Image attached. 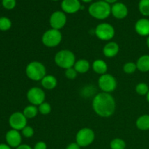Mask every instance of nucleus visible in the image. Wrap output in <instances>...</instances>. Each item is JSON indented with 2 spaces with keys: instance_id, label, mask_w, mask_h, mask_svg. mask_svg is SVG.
I'll list each match as a JSON object with an SVG mask.
<instances>
[{
  "instance_id": "1",
  "label": "nucleus",
  "mask_w": 149,
  "mask_h": 149,
  "mask_svg": "<svg viewBox=\"0 0 149 149\" xmlns=\"http://www.w3.org/2000/svg\"><path fill=\"white\" fill-rule=\"evenodd\" d=\"M93 108L98 116L109 117L114 113L116 102L111 95L103 92L96 95L93 98Z\"/></svg>"
},
{
  "instance_id": "2",
  "label": "nucleus",
  "mask_w": 149,
  "mask_h": 149,
  "mask_svg": "<svg viewBox=\"0 0 149 149\" xmlns=\"http://www.w3.org/2000/svg\"><path fill=\"white\" fill-rule=\"evenodd\" d=\"M88 11L92 17L98 20H104L111 13V7L105 1H99L93 3L89 7Z\"/></svg>"
},
{
  "instance_id": "3",
  "label": "nucleus",
  "mask_w": 149,
  "mask_h": 149,
  "mask_svg": "<svg viewBox=\"0 0 149 149\" xmlns=\"http://www.w3.org/2000/svg\"><path fill=\"white\" fill-rule=\"evenodd\" d=\"M55 62L57 65L65 69L72 68L76 63L75 55L71 51L63 49L59 51L55 56Z\"/></svg>"
},
{
  "instance_id": "4",
  "label": "nucleus",
  "mask_w": 149,
  "mask_h": 149,
  "mask_svg": "<svg viewBox=\"0 0 149 149\" xmlns=\"http://www.w3.org/2000/svg\"><path fill=\"white\" fill-rule=\"evenodd\" d=\"M26 73L30 79L39 81L46 76V68L42 63L33 61L28 64L26 68Z\"/></svg>"
},
{
  "instance_id": "5",
  "label": "nucleus",
  "mask_w": 149,
  "mask_h": 149,
  "mask_svg": "<svg viewBox=\"0 0 149 149\" xmlns=\"http://www.w3.org/2000/svg\"><path fill=\"white\" fill-rule=\"evenodd\" d=\"M44 45L48 47H55L61 43L62 40V34L57 29H49L45 32L42 38Z\"/></svg>"
},
{
  "instance_id": "6",
  "label": "nucleus",
  "mask_w": 149,
  "mask_h": 149,
  "mask_svg": "<svg viewBox=\"0 0 149 149\" xmlns=\"http://www.w3.org/2000/svg\"><path fill=\"white\" fill-rule=\"evenodd\" d=\"M95 139V133L93 130L84 127L80 130L77 134V143L81 147H85L90 145Z\"/></svg>"
},
{
  "instance_id": "7",
  "label": "nucleus",
  "mask_w": 149,
  "mask_h": 149,
  "mask_svg": "<svg viewBox=\"0 0 149 149\" xmlns=\"http://www.w3.org/2000/svg\"><path fill=\"white\" fill-rule=\"evenodd\" d=\"M114 29L109 23H100L95 29V35L101 40H111L114 36Z\"/></svg>"
},
{
  "instance_id": "8",
  "label": "nucleus",
  "mask_w": 149,
  "mask_h": 149,
  "mask_svg": "<svg viewBox=\"0 0 149 149\" xmlns=\"http://www.w3.org/2000/svg\"><path fill=\"white\" fill-rule=\"evenodd\" d=\"M98 85L104 93H111L116 88V80L111 74H103L98 79Z\"/></svg>"
},
{
  "instance_id": "9",
  "label": "nucleus",
  "mask_w": 149,
  "mask_h": 149,
  "mask_svg": "<svg viewBox=\"0 0 149 149\" xmlns=\"http://www.w3.org/2000/svg\"><path fill=\"white\" fill-rule=\"evenodd\" d=\"M27 99L33 106H39L45 101V93L39 87H32L28 91Z\"/></svg>"
},
{
  "instance_id": "10",
  "label": "nucleus",
  "mask_w": 149,
  "mask_h": 149,
  "mask_svg": "<svg viewBox=\"0 0 149 149\" xmlns=\"http://www.w3.org/2000/svg\"><path fill=\"white\" fill-rule=\"evenodd\" d=\"M9 124L13 130H20L26 127L27 124V118L24 116L23 113L15 112L10 116Z\"/></svg>"
},
{
  "instance_id": "11",
  "label": "nucleus",
  "mask_w": 149,
  "mask_h": 149,
  "mask_svg": "<svg viewBox=\"0 0 149 149\" xmlns=\"http://www.w3.org/2000/svg\"><path fill=\"white\" fill-rule=\"evenodd\" d=\"M66 16L62 11H55L51 15L49 18V24L53 29H59L63 28L66 23Z\"/></svg>"
},
{
  "instance_id": "12",
  "label": "nucleus",
  "mask_w": 149,
  "mask_h": 149,
  "mask_svg": "<svg viewBox=\"0 0 149 149\" xmlns=\"http://www.w3.org/2000/svg\"><path fill=\"white\" fill-rule=\"evenodd\" d=\"M5 139L7 145L13 148H17L21 143V135L18 130H10L6 133Z\"/></svg>"
},
{
  "instance_id": "13",
  "label": "nucleus",
  "mask_w": 149,
  "mask_h": 149,
  "mask_svg": "<svg viewBox=\"0 0 149 149\" xmlns=\"http://www.w3.org/2000/svg\"><path fill=\"white\" fill-rule=\"evenodd\" d=\"M61 8L65 13L73 14L80 10L81 4L79 0H63L61 3Z\"/></svg>"
},
{
  "instance_id": "14",
  "label": "nucleus",
  "mask_w": 149,
  "mask_h": 149,
  "mask_svg": "<svg viewBox=\"0 0 149 149\" xmlns=\"http://www.w3.org/2000/svg\"><path fill=\"white\" fill-rule=\"evenodd\" d=\"M111 13L117 19H123L128 14V9L123 3H115L111 7Z\"/></svg>"
},
{
  "instance_id": "15",
  "label": "nucleus",
  "mask_w": 149,
  "mask_h": 149,
  "mask_svg": "<svg viewBox=\"0 0 149 149\" xmlns=\"http://www.w3.org/2000/svg\"><path fill=\"white\" fill-rule=\"evenodd\" d=\"M135 31L140 36H149V20L146 18H141L136 22L135 26Z\"/></svg>"
},
{
  "instance_id": "16",
  "label": "nucleus",
  "mask_w": 149,
  "mask_h": 149,
  "mask_svg": "<svg viewBox=\"0 0 149 149\" xmlns=\"http://www.w3.org/2000/svg\"><path fill=\"white\" fill-rule=\"evenodd\" d=\"M119 50V47L117 43L113 42H111L106 45L103 48V54L107 58H113L116 56Z\"/></svg>"
},
{
  "instance_id": "17",
  "label": "nucleus",
  "mask_w": 149,
  "mask_h": 149,
  "mask_svg": "<svg viewBox=\"0 0 149 149\" xmlns=\"http://www.w3.org/2000/svg\"><path fill=\"white\" fill-rule=\"evenodd\" d=\"M41 81H42V85L47 90H52L56 87L58 84L56 78L52 75L45 76Z\"/></svg>"
},
{
  "instance_id": "18",
  "label": "nucleus",
  "mask_w": 149,
  "mask_h": 149,
  "mask_svg": "<svg viewBox=\"0 0 149 149\" xmlns=\"http://www.w3.org/2000/svg\"><path fill=\"white\" fill-rule=\"evenodd\" d=\"M137 68L142 72L149 71V55H144L140 57L136 63Z\"/></svg>"
},
{
  "instance_id": "19",
  "label": "nucleus",
  "mask_w": 149,
  "mask_h": 149,
  "mask_svg": "<svg viewBox=\"0 0 149 149\" xmlns=\"http://www.w3.org/2000/svg\"><path fill=\"white\" fill-rule=\"evenodd\" d=\"M93 68L95 72L99 74H105L107 71L108 66L106 63L103 60H96L93 63Z\"/></svg>"
},
{
  "instance_id": "20",
  "label": "nucleus",
  "mask_w": 149,
  "mask_h": 149,
  "mask_svg": "<svg viewBox=\"0 0 149 149\" xmlns=\"http://www.w3.org/2000/svg\"><path fill=\"white\" fill-rule=\"evenodd\" d=\"M90 63L87 61V60L81 59L79 61H77L74 64V69L79 73L81 74H84V73L87 72L90 69Z\"/></svg>"
},
{
  "instance_id": "21",
  "label": "nucleus",
  "mask_w": 149,
  "mask_h": 149,
  "mask_svg": "<svg viewBox=\"0 0 149 149\" xmlns=\"http://www.w3.org/2000/svg\"><path fill=\"white\" fill-rule=\"evenodd\" d=\"M136 126L141 130H149V115L144 114L140 116L136 121Z\"/></svg>"
},
{
  "instance_id": "22",
  "label": "nucleus",
  "mask_w": 149,
  "mask_h": 149,
  "mask_svg": "<svg viewBox=\"0 0 149 149\" xmlns=\"http://www.w3.org/2000/svg\"><path fill=\"white\" fill-rule=\"evenodd\" d=\"M38 109L33 105L26 106L23 110V113L27 119H32L37 115Z\"/></svg>"
},
{
  "instance_id": "23",
  "label": "nucleus",
  "mask_w": 149,
  "mask_h": 149,
  "mask_svg": "<svg viewBox=\"0 0 149 149\" xmlns=\"http://www.w3.org/2000/svg\"><path fill=\"white\" fill-rule=\"evenodd\" d=\"M138 8L143 15L149 16V0H141L138 4Z\"/></svg>"
},
{
  "instance_id": "24",
  "label": "nucleus",
  "mask_w": 149,
  "mask_h": 149,
  "mask_svg": "<svg viewBox=\"0 0 149 149\" xmlns=\"http://www.w3.org/2000/svg\"><path fill=\"white\" fill-rule=\"evenodd\" d=\"M12 22L8 17H0V31H6L11 28Z\"/></svg>"
},
{
  "instance_id": "25",
  "label": "nucleus",
  "mask_w": 149,
  "mask_h": 149,
  "mask_svg": "<svg viewBox=\"0 0 149 149\" xmlns=\"http://www.w3.org/2000/svg\"><path fill=\"white\" fill-rule=\"evenodd\" d=\"M110 146L111 149H125L126 144L123 140L120 138H116L111 142Z\"/></svg>"
},
{
  "instance_id": "26",
  "label": "nucleus",
  "mask_w": 149,
  "mask_h": 149,
  "mask_svg": "<svg viewBox=\"0 0 149 149\" xmlns=\"http://www.w3.org/2000/svg\"><path fill=\"white\" fill-rule=\"evenodd\" d=\"M136 93L138 95H145L148 94L149 91V87L148 84H146V83H139L138 85L136 86Z\"/></svg>"
},
{
  "instance_id": "27",
  "label": "nucleus",
  "mask_w": 149,
  "mask_h": 149,
  "mask_svg": "<svg viewBox=\"0 0 149 149\" xmlns=\"http://www.w3.org/2000/svg\"><path fill=\"white\" fill-rule=\"evenodd\" d=\"M136 69H138L136 63L132 62L127 63L125 64L123 67L124 71L127 73V74H132V73H134L136 71Z\"/></svg>"
},
{
  "instance_id": "28",
  "label": "nucleus",
  "mask_w": 149,
  "mask_h": 149,
  "mask_svg": "<svg viewBox=\"0 0 149 149\" xmlns=\"http://www.w3.org/2000/svg\"><path fill=\"white\" fill-rule=\"evenodd\" d=\"M51 109H51V106L49 105V103H46V102H44L39 106V112L43 115L49 114L51 112Z\"/></svg>"
},
{
  "instance_id": "29",
  "label": "nucleus",
  "mask_w": 149,
  "mask_h": 149,
  "mask_svg": "<svg viewBox=\"0 0 149 149\" xmlns=\"http://www.w3.org/2000/svg\"><path fill=\"white\" fill-rule=\"evenodd\" d=\"M3 7L7 10H13L16 6V0H2Z\"/></svg>"
},
{
  "instance_id": "30",
  "label": "nucleus",
  "mask_w": 149,
  "mask_h": 149,
  "mask_svg": "<svg viewBox=\"0 0 149 149\" xmlns=\"http://www.w3.org/2000/svg\"><path fill=\"white\" fill-rule=\"evenodd\" d=\"M22 134L26 138H31L33 135V134H34V130H33V129L31 127L26 126L22 130Z\"/></svg>"
},
{
  "instance_id": "31",
  "label": "nucleus",
  "mask_w": 149,
  "mask_h": 149,
  "mask_svg": "<svg viewBox=\"0 0 149 149\" xmlns=\"http://www.w3.org/2000/svg\"><path fill=\"white\" fill-rule=\"evenodd\" d=\"M65 77L69 79H74L77 77V71L74 69V68H69L65 70Z\"/></svg>"
},
{
  "instance_id": "32",
  "label": "nucleus",
  "mask_w": 149,
  "mask_h": 149,
  "mask_svg": "<svg viewBox=\"0 0 149 149\" xmlns=\"http://www.w3.org/2000/svg\"><path fill=\"white\" fill-rule=\"evenodd\" d=\"M34 149H47V145L45 143L40 141V142H38L35 145Z\"/></svg>"
},
{
  "instance_id": "33",
  "label": "nucleus",
  "mask_w": 149,
  "mask_h": 149,
  "mask_svg": "<svg viewBox=\"0 0 149 149\" xmlns=\"http://www.w3.org/2000/svg\"><path fill=\"white\" fill-rule=\"evenodd\" d=\"M66 149H80V146L77 143H72L67 146Z\"/></svg>"
},
{
  "instance_id": "34",
  "label": "nucleus",
  "mask_w": 149,
  "mask_h": 149,
  "mask_svg": "<svg viewBox=\"0 0 149 149\" xmlns=\"http://www.w3.org/2000/svg\"><path fill=\"white\" fill-rule=\"evenodd\" d=\"M16 149H32L29 146L26 145V144H23V145H20Z\"/></svg>"
},
{
  "instance_id": "35",
  "label": "nucleus",
  "mask_w": 149,
  "mask_h": 149,
  "mask_svg": "<svg viewBox=\"0 0 149 149\" xmlns=\"http://www.w3.org/2000/svg\"><path fill=\"white\" fill-rule=\"evenodd\" d=\"M0 149H11L10 146L9 145L4 143H1L0 144Z\"/></svg>"
},
{
  "instance_id": "36",
  "label": "nucleus",
  "mask_w": 149,
  "mask_h": 149,
  "mask_svg": "<svg viewBox=\"0 0 149 149\" xmlns=\"http://www.w3.org/2000/svg\"><path fill=\"white\" fill-rule=\"evenodd\" d=\"M104 1H106V2L109 3V4H113V3L116 2L117 0H104Z\"/></svg>"
},
{
  "instance_id": "37",
  "label": "nucleus",
  "mask_w": 149,
  "mask_h": 149,
  "mask_svg": "<svg viewBox=\"0 0 149 149\" xmlns=\"http://www.w3.org/2000/svg\"><path fill=\"white\" fill-rule=\"evenodd\" d=\"M146 45H147V46H148V47L149 48V36H148V38H147V40H146Z\"/></svg>"
},
{
  "instance_id": "38",
  "label": "nucleus",
  "mask_w": 149,
  "mask_h": 149,
  "mask_svg": "<svg viewBox=\"0 0 149 149\" xmlns=\"http://www.w3.org/2000/svg\"><path fill=\"white\" fill-rule=\"evenodd\" d=\"M82 1H84V2H90V1H92L93 0H81Z\"/></svg>"
},
{
  "instance_id": "39",
  "label": "nucleus",
  "mask_w": 149,
  "mask_h": 149,
  "mask_svg": "<svg viewBox=\"0 0 149 149\" xmlns=\"http://www.w3.org/2000/svg\"><path fill=\"white\" fill-rule=\"evenodd\" d=\"M146 98H147V100H148V101L149 102V91H148V94L146 95Z\"/></svg>"
},
{
  "instance_id": "40",
  "label": "nucleus",
  "mask_w": 149,
  "mask_h": 149,
  "mask_svg": "<svg viewBox=\"0 0 149 149\" xmlns=\"http://www.w3.org/2000/svg\"><path fill=\"white\" fill-rule=\"evenodd\" d=\"M52 1H58V0H52Z\"/></svg>"
}]
</instances>
